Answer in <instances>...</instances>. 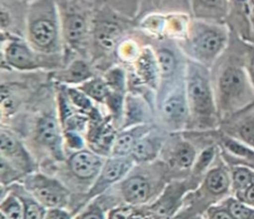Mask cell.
<instances>
[{
	"label": "cell",
	"instance_id": "obj_1",
	"mask_svg": "<svg viewBox=\"0 0 254 219\" xmlns=\"http://www.w3.org/2000/svg\"><path fill=\"white\" fill-rule=\"evenodd\" d=\"M175 174L160 159L146 164H135L129 173L113 186L123 203L139 207L152 203Z\"/></svg>",
	"mask_w": 254,
	"mask_h": 219
},
{
	"label": "cell",
	"instance_id": "obj_2",
	"mask_svg": "<svg viewBox=\"0 0 254 219\" xmlns=\"http://www.w3.org/2000/svg\"><path fill=\"white\" fill-rule=\"evenodd\" d=\"M106 158L90 150L71 153L63 162L56 164L49 170L50 174L61 179L71 191L72 197L68 210L75 215L81 197L95 181Z\"/></svg>",
	"mask_w": 254,
	"mask_h": 219
},
{
	"label": "cell",
	"instance_id": "obj_3",
	"mask_svg": "<svg viewBox=\"0 0 254 219\" xmlns=\"http://www.w3.org/2000/svg\"><path fill=\"white\" fill-rule=\"evenodd\" d=\"M217 111L222 116H233L254 106V87L244 63L226 65L217 78Z\"/></svg>",
	"mask_w": 254,
	"mask_h": 219
},
{
	"label": "cell",
	"instance_id": "obj_4",
	"mask_svg": "<svg viewBox=\"0 0 254 219\" xmlns=\"http://www.w3.org/2000/svg\"><path fill=\"white\" fill-rule=\"evenodd\" d=\"M200 182L190 174L174 178L152 203L138 208L147 218L170 219L182 207L186 196L196 189Z\"/></svg>",
	"mask_w": 254,
	"mask_h": 219
},
{
	"label": "cell",
	"instance_id": "obj_5",
	"mask_svg": "<svg viewBox=\"0 0 254 219\" xmlns=\"http://www.w3.org/2000/svg\"><path fill=\"white\" fill-rule=\"evenodd\" d=\"M20 182L47 209L56 207L68 209L72 193L57 176L39 169L27 174Z\"/></svg>",
	"mask_w": 254,
	"mask_h": 219
},
{
	"label": "cell",
	"instance_id": "obj_6",
	"mask_svg": "<svg viewBox=\"0 0 254 219\" xmlns=\"http://www.w3.org/2000/svg\"><path fill=\"white\" fill-rule=\"evenodd\" d=\"M188 104L192 113L207 126H212L218 114L216 101L208 77L199 69H194L188 79Z\"/></svg>",
	"mask_w": 254,
	"mask_h": 219
},
{
	"label": "cell",
	"instance_id": "obj_7",
	"mask_svg": "<svg viewBox=\"0 0 254 219\" xmlns=\"http://www.w3.org/2000/svg\"><path fill=\"white\" fill-rule=\"evenodd\" d=\"M231 192V178L228 165L222 160L215 163L206 171L198 187L190 192L194 200L206 209L225 197Z\"/></svg>",
	"mask_w": 254,
	"mask_h": 219
},
{
	"label": "cell",
	"instance_id": "obj_8",
	"mask_svg": "<svg viewBox=\"0 0 254 219\" xmlns=\"http://www.w3.org/2000/svg\"><path fill=\"white\" fill-rule=\"evenodd\" d=\"M134 165L135 163L131 157H107L92 186L81 197L77 213L92 199L98 197L119 183L129 173Z\"/></svg>",
	"mask_w": 254,
	"mask_h": 219
},
{
	"label": "cell",
	"instance_id": "obj_9",
	"mask_svg": "<svg viewBox=\"0 0 254 219\" xmlns=\"http://www.w3.org/2000/svg\"><path fill=\"white\" fill-rule=\"evenodd\" d=\"M0 153L2 158L7 160L26 175L39 170V164L35 157H33L22 143L8 131H1Z\"/></svg>",
	"mask_w": 254,
	"mask_h": 219
},
{
	"label": "cell",
	"instance_id": "obj_10",
	"mask_svg": "<svg viewBox=\"0 0 254 219\" xmlns=\"http://www.w3.org/2000/svg\"><path fill=\"white\" fill-rule=\"evenodd\" d=\"M197 157V152L192 144L188 141H179L169 148L163 149L160 160L179 177L188 176Z\"/></svg>",
	"mask_w": 254,
	"mask_h": 219
},
{
	"label": "cell",
	"instance_id": "obj_11",
	"mask_svg": "<svg viewBox=\"0 0 254 219\" xmlns=\"http://www.w3.org/2000/svg\"><path fill=\"white\" fill-rule=\"evenodd\" d=\"M115 139L116 135L113 128L101 121L98 116L89 123L87 141L90 151L104 158L110 157Z\"/></svg>",
	"mask_w": 254,
	"mask_h": 219
},
{
	"label": "cell",
	"instance_id": "obj_12",
	"mask_svg": "<svg viewBox=\"0 0 254 219\" xmlns=\"http://www.w3.org/2000/svg\"><path fill=\"white\" fill-rule=\"evenodd\" d=\"M227 35L225 30L210 28L204 30L196 40V48L200 55L205 58L216 57L225 48Z\"/></svg>",
	"mask_w": 254,
	"mask_h": 219
},
{
	"label": "cell",
	"instance_id": "obj_13",
	"mask_svg": "<svg viewBox=\"0 0 254 219\" xmlns=\"http://www.w3.org/2000/svg\"><path fill=\"white\" fill-rule=\"evenodd\" d=\"M164 148V141L160 137L144 135L135 145L130 157L135 164L152 163L159 160Z\"/></svg>",
	"mask_w": 254,
	"mask_h": 219
},
{
	"label": "cell",
	"instance_id": "obj_14",
	"mask_svg": "<svg viewBox=\"0 0 254 219\" xmlns=\"http://www.w3.org/2000/svg\"><path fill=\"white\" fill-rule=\"evenodd\" d=\"M188 111L189 104L180 92L168 97L162 107L164 121L173 128H180L186 122Z\"/></svg>",
	"mask_w": 254,
	"mask_h": 219
},
{
	"label": "cell",
	"instance_id": "obj_15",
	"mask_svg": "<svg viewBox=\"0 0 254 219\" xmlns=\"http://www.w3.org/2000/svg\"><path fill=\"white\" fill-rule=\"evenodd\" d=\"M239 118L228 128V135L254 149V106L238 113Z\"/></svg>",
	"mask_w": 254,
	"mask_h": 219
},
{
	"label": "cell",
	"instance_id": "obj_16",
	"mask_svg": "<svg viewBox=\"0 0 254 219\" xmlns=\"http://www.w3.org/2000/svg\"><path fill=\"white\" fill-rule=\"evenodd\" d=\"M1 190H11L21 200L24 210V219H45L47 208L41 204L21 182H16Z\"/></svg>",
	"mask_w": 254,
	"mask_h": 219
},
{
	"label": "cell",
	"instance_id": "obj_17",
	"mask_svg": "<svg viewBox=\"0 0 254 219\" xmlns=\"http://www.w3.org/2000/svg\"><path fill=\"white\" fill-rule=\"evenodd\" d=\"M148 129L144 126L141 128H136L133 131L123 132L116 136L111 156L115 157H130L137 142L147 134Z\"/></svg>",
	"mask_w": 254,
	"mask_h": 219
},
{
	"label": "cell",
	"instance_id": "obj_18",
	"mask_svg": "<svg viewBox=\"0 0 254 219\" xmlns=\"http://www.w3.org/2000/svg\"><path fill=\"white\" fill-rule=\"evenodd\" d=\"M231 178V192L233 195L240 193L254 184V167L247 164H229Z\"/></svg>",
	"mask_w": 254,
	"mask_h": 219
},
{
	"label": "cell",
	"instance_id": "obj_19",
	"mask_svg": "<svg viewBox=\"0 0 254 219\" xmlns=\"http://www.w3.org/2000/svg\"><path fill=\"white\" fill-rule=\"evenodd\" d=\"M237 20V32L247 44H251L250 26V0H232Z\"/></svg>",
	"mask_w": 254,
	"mask_h": 219
},
{
	"label": "cell",
	"instance_id": "obj_20",
	"mask_svg": "<svg viewBox=\"0 0 254 219\" xmlns=\"http://www.w3.org/2000/svg\"><path fill=\"white\" fill-rule=\"evenodd\" d=\"M217 156V149L213 145H209L202 149L195 159V162L190 169V174L201 181L202 177L210 166L214 164Z\"/></svg>",
	"mask_w": 254,
	"mask_h": 219
},
{
	"label": "cell",
	"instance_id": "obj_21",
	"mask_svg": "<svg viewBox=\"0 0 254 219\" xmlns=\"http://www.w3.org/2000/svg\"><path fill=\"white\" fill-rule=\"evenodd\" d=\"M0 213L8 219H24V210L20 198L11 190H1Z\"/></svg>",
	"mask_w": 254,
	"mask_h": 219
},
{
	"label": "cell",
	"instance_id": "obj_22",
	"mask_svg": "<svg viewBox=\"0 0 254 219\" xmlns=\"http://www.w3.org/2000/svg\"><path fill=\"white\" fill-rule=\"evenodd\" d=\"M31 36L35 44L39 47H49L56 36L54 25L48 20H39L31 28Z\"/></svg>",
	"mask_w": 254,
	"mask_h": 219
},
{
	"label": "cell",
	"instance_id": "obj_23",
	"mask_svg": "<svg viewBox=\"0 0 254 219\" xmlns=\"http://www.w3.org/2000/svg\"><path fill=\"white\" fill-rule=\"evenodd\" d=\"M7 60L18 68H31L34 66V58L26 46L12 44L7 50Z\"/></svg>",
	"mask_w": 254,
	"mask_h": 219
},
{
	"label": "cell",
	"instance_id": "obj_24",
	"mask_svg": "<svg viewBox=\"0 0 254 219\" xmlns=\"http://www.w3.org/2000/svg\"><path fill=\"white\" fill-rule=\"evenodd\" d=\"M234 219H254V207L229 195L221 200Z\"/></svg>",
	"mask_w": 254,
	"mask_h": 219
},
{
	"label": "cell",
	"instance_id": "obj_25",
	"mask_svg": "<svg viewBox=\"0 0 254 219\" xmlns=\"http://www.w3.org/2000/svg\"><path fill=\"white\" fill-rule=\"evenodd\" d=\"M26 176L24 172L9 163L4 158H0V182L1 188H6L16 182L22 181Z\"/></svg>",
	"mask_w": 254,
	"mask_h": 219
},
{
	"label": "cell",
	"instance_id": "obj_26",
	"mask_svg": "<svg viewBox=\"0 0 254 219\" xmlns=\"http://www.w3.org/2000/svg\"><path fill=\"white\" fill-rule=\"evenodd\" d=\"M205 212L206 210L187 195L182 207L170 219H206Z\"/></svg>",
	"mask_w": 254,
	"mask_h": 219
},
{
	"label": "cell",
	"instance_id": "obj_27",
	"mask_svg": "<svg viewBox=\"0 0 254 219\" xmlns=\"http://www.w3.org/2000/svg\"><path fill=\"white\" fill-rule=\"evenodd\" d=\"M81 90L88 96L98 102L105 101L110 93L109 86L103 80L92 79L81 86Z\"/></svg>",
	"mask_w": 254,
	"mask_h": 219
},
{
	"label": "cell",
	"instance_id": "obj_28",
	"mask_svg": "<svg viewBox=\"0 0 254 219\" xmlns=\"http://www.w3.org/2000/svg\"><path fill=\"white\" fill-rule=\"evenodd\" d=\"M66 37L71 43H78L85 33V23L79 16H71L66 21Z\"/></svg>",
	"mask_w": 254,
	"mask_h": 219
},
{
	"label": "cell",
	"instance_id": "obj_29",
	"mask_svg": "<svg viewBox=\"0 0 254 219\" xmlns=\"http://www.w3.org/2000/svg\"><path fill=\"white\" fill-rule=\"evenodd\" d=\"M90 76L87 66L82 61H75L62 76L64 80L69 82L82 81Z\"/></svg>",
	"mask_w": 254,
	"mask_h": 219
},
{
	"label": "cell",
	"instance_id": "obj_30",
	"mask_svg": "<svg viewBox=\"0 0 254 219\" xmlns=\"http://www.w3.org/2000/svg\"><path fill=\"white\" fill-rule=\"evenodd\" d=\"M119 30L115 25L105 24L98 30L97 39L104 48H111L114 45Z\"/></svg>",
	"mask_w": 254,
	"mask_h": 219
},
{
	"label": "cell",
	"instance_id": "obj_31",
	"mask_svg": "<svg viewBox=\"0 0 254 219\" xmlns=\"http://www.w3.org/2000/svg\"><path fill=\"white\" fill-rule=\"evenodd\" d=\"M67 95L69 97V101L78 109L82 111H93L91 102L88 96L83 91L81 92L77 89L70 88L67 91Z\"/></svg>",
	"mask_w": 254,
	"mask_h": 219
},
{
	"label": "cell",
	"instance_id": "obj_32",
	"mask_svg": "<svg viewBox=\"0 0 254 219\" xmlns=\"http://www.w3.org/2000/svg\"><path fill=\"white\" fill-rule=\"evenodd\" d=\"M64 143L72 153L84 149V140L77 131H64Z\"/></svg>",
	"mask_w": 254,
	"mask_h": 219
},
{
	"label": "cell",
	"instance_id": "obj_33",
	"mask_svg": "<svg viewBox=\"0 0 254 219\" xmlns=\"http://www.w3.org/2000/svg\"><path fill=\"white\" fill-rule=\"evenodd\" d=\"M206 219H234L222 201L209 206L205 212Z\"/></svg>",
	"mask_w": 254,
	"mask_h": 219
},
{
	"label": "cell",
	"instance_id": "obj_34",
	"mask_svg": "<svg viewBox=\"0 0 254 219\" xmlns=\"http://www.w3.org/2000/svg\"><path fill=\"white\" fill-rule=\"evenodd\" d=\"M161 73L164 76H170L175 70V58L172 54L167 51H161L158 55Z\"/></svg>",
	"mask_w": 254,
	"mask_h": 219
},
{
	"label": "cell",
	"instance_id": "obj_35",
	"mask_svg": "<svg viewBox=\"0 0 254 219\" xmlns=\"http://www.w3.org/2000/svg\"><path fill=\"white\" fill-rule=\"evenodd\" d=\"M136 210L135 206L120 203L112 207L107 213V219H128Z\"/></svg>",
	"mask_w": 254,
	"mask_h": 219
},
{
	"label": "cell",
	"instance_id": "obj_36",
	"mask_svg": "<svg viewBox=\"0 0 254 219\" xmlns=\"http://www.w3.org/2000/svg\"><path fill=\"white\" fill-rule=\"evenodd\" d=\"M244 66L254 87V45L246 43V53L244 57Z\"/></svg>",
	"mask_w": 254,
	"mask_h": 219
},
{
	"label": "cell",
	"instance_id": "obj_37",
	"mask_svg": "<svg viewBox=\"0 0 254 219\" xmlns=\"http://www.w3.org/2000/svg\"><path fill=\"white\" fill-rule=\"evenodd\" d=\"M45 219H74V215L67 208L56 207L47 209Z\"/></svg>",
	"mask_w": 254,
	"mask_h": 219
},
{
	"label": "cell",
	"instance_id": "obj_38",
	"mask_svg": "<svg viewBox=\"0 0 254 219\" xmlns=\"http://www.w3.org/2000/svg\"><path fill=\"white\" fill-rule=\"evenodd\" d=\"M234 196L237 197L239 200L245 202L246 204L254 207V184L249 186L244 191L235 194Z\"/></svg>",
	"mask_w": 254,
	"mask_h": 219
},
{
	"label": "cell",
	"instance_id": "obj_39",
	"mask_svg": "<svg viewBox=\"0 0 254 219\" xmlns=\"http://www.w3.org/2000/svg\"><path fill=\"white\" fill-rule=\"evenodd\" d=\"M250 26H251V44L254 45V0H250Z\"/></svg>",
	"mask_w": 254,
	"mask_h": 219
},
{
	"label": "cell",
	"instance_id": "obj_40",
	"mask_svg": "<svg viewBox=\"0 0 254 219\" xmlns=\"http://www.w3.org/2000/svg\"><path fill=\"white\" fill-rule=\"evenodd\" d=\"M204 5L209 6V7H213L215 5H217V3L219 2V0H200Z\"/></svg>",
	"mask_w": 254,
	"mask_h": 219
},
{
	"label": "cell",
	"instance_id": "obj_41",
	"mask_svg": "<svg viewBox=\"0 0 254 219\" xmlns=\"http://www.w3.org/2000/svg\"><path fill=\"white\" fill-rule=\"evenodd\" d=\"M0 219H8L4 214H2V213H0Z\"/></svg>",
	"mask_w": 254,
	"mask_h": 219
}]
</instances>
